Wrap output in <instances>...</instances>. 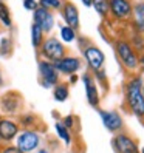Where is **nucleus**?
<instances>
[{"instance_id":"nucleus-27","label":"nucleus","mask_w":144,"mask_h":153,"mask_svg":"<svg viewBox=\"0 0 144 153\" xmlns=\"http://www.w3.org/2000/svg\"><path fill=\"white\" fill-rule=\"evenodd\" d=\"M143 153H144V150H143Z\"/></svg>"},{"instance_id":"nucleus-5","label":"nucleus","mask_w":144,"mask_h":153,"mask_svg":"<svg viewBox=\"0 0 144 153\" xmlns=\"http://www.w3.org/2000/svg\"><path fill=\"white\" fill-rule=\"evenodd\" d=\"M118 51H119L121 59L124 60V64L127 65V67L133 68L135 65H137V57H135V54L132 53V50H130V47H129L127 43L121 42V43L118 45Z\"/></svg>"},{"instance_id":"nucleus-26","label":"nucleus","mask_w":144,"mask_h":153,"mask_svg":"<svg viewBox=\"0 0 144 153\" xmlns=\"http://www.w3.org/2000/svg\"><path fill=\"white\" fill-rule=\"evenodd\" d=\"M82 2H84V5H87V6L92 5V0H82Z\"/></svg>"},{"instance_id":"nucleus-28","label":"nucleus","mask_w":144,"mask_h":153,"mask_svg":"<svg viewBox=\"0 0 144 153\" xmlns=\"http://www.w3.org/2000/svg\"><path fill=\"white\" fill-rule=\"evenodd\" d=\"M33 2H34V0H33Z\"/></svg>"},{"instance_id":"nucleus-18","label":"nucleus","mask_w":144,"mask_h":153,"mask_svg":"<svg viewBox=\"0 0 144 153\" xmlns=\"http://www.w3.org/2000/svg\"><path fill=\"white\" fill-rule=\"evenodd\" d=\"M0 19L3 20L5 25H8V26L11 25V19H10V14H8V8L3 3H0Z\"/></svg>"},{"instance_id":"nucleus-1","label":"nucleus","mask_w":144,"mask_h":153,"mask_svg":"<svg viewBox=\"0 0 144 153\" xmlns=\"http://www.w3.org/2000/svg\"><path fill=\"white\" fill-rule=\"evenodd\" d=\"M129 101L137 114H144V97L141 94V80L135 79L129 85Z\"/></svg>"},{"instance_id":"nucleus-3","label":"nucleus","mask_w":144,"mask_h":153,"mask_svg":"<svg viewBox=\"0 0 144 153\" xmlns=\"http://www.w3.org/2000/svg\"><path fill=\"white\" fill-rule=\"evenodd\" d=\"M34 20H36V25H39L40 30H45V31H50L51 26H53V16L45 10V8L36 10Z\"/></svg>"},{"instance_id":"nucleus-8","label":"nucleus","mask_w":144,"mask_h":153,"mask_svg":"<svg viewBox=\"0 0 144 153\" xmlns=\"http://www.w3.org/2000/svg\"><path fill=\"white\" fill-rule=\"evenodd\" d=\"M115 142H116V147H118V150L121 153H137V146L127 136H118Z\"/></svg>"},{"instance_id":"nucleus-12","label":"nucleus","mask_w":144,"mask_h":153,"mask_svg":"<svg viewBox=\"0 0 144 153\" xmlns=\"http://www.w3.org/2000/svg\"><path fill=\"white\" fill-rule=\"evenodd\" d=\"M17 133V127L10 122V121H2L0 122V136L3 139H11L14 134Z\"/></svg>"},{"instance_id":"nucleus-11","label":"nucleus","mask_w":144,"mask_h":153,"mask_svg":"<svg viewBox=\"0 0 144 153\" xmlns=\"http://www.w3.org/2000/svg\"><path fill=\"white\" fill-rule=\"evenodd\" d=\"M110 6H112V11L115 13L116 17H122V16L130 13V5L125 0H112Z\"/></svg>"},{"instance_id":"nucleus-10","label":"nucleus","mask_w":144,"mask_h":153,"mask_svg":"<svg viewBox=\"0 0 144 153\" xmlns=\"http://www.w3.org/2000/svg\"><path fill=\"white\" fill-rule=\"evenodd\" d=\"M39 68H40V73H42V76L45 77V82H47L48 85H50V84H54L56 80H57L56 70H54V67H53V65L47 64V62H42Z\"/></svg>"},{"instance_id":"nucleus-2","label":"nucleus","mask_w":144,"mask_h":153,"mask_svg":"<svg viewBox=\"0 0 144 153\" xmlns=\"http://www.w3.org/2000/svg\"><path fill=\"white\" fill-rule=\"evenodd\" d=\"M43 53L47 57H50L53 60H59L62 57V54H64V48H62V45L56 39H50L43 45Z\"/></svg>"},{"instance_id":"nucleus-16","label":"nucleus","mask_w":144,"mask_h":153,"mask_svg":"<svg viewBox=\"0 0 144 153\" xmlns=\"http://www.w3.org/2000/svg\"><path fill=\"white\" fill-rule=\"evenodd\" d=\"M92 2L95 5V10L99 13V14H105L107 13V6H109L107 0H92Z\"/></svg>"},{"instance_id":"nucleus-6","label":"nucleus","mask_w":144,"mask_h":153,"mask_svg":"<svg viewBox=\"0 0 144 153\" xmlns=\"http://www.w3.org/2000/svg\"><path fill=\"white\" fill-rule=\"evenodd\" d=\"M85 57L88 60V64L92 68L98 70L101 65H102V62H104V54L98 50V48H88L85 51Z\"/></svg>"},{"instance_id":"nucleus-21","label":"nucleus","mask_w":144,"mask_h":153,"mask_svg":"<svg viewBox=\"0 0 144 153\" xmlns=\"http://www.w3.org/2000/svg\"><path fill=\"white\" fill-rule=\"evenodd\" d=\"M56 130L59 131L60 138H64V139H65V142H70V136H68V133H67V128L64 127V125H62V124H56Z\"/></svg>"},{"instance_id":"nucleus-25","label":"nucleus","mask_w":144,"mask_h":153,"mask_svg":"<svg viewBox=\"0 0 144 153\" xmlns=\"http://www.w3.org/2000/svg\"><path fill=\"white\" fill-rule=\"evenodd\" d=\"M65 124H67V127H70V125L73 124V121H71V118H70V116H68V118L65 119Z\"/></svg>"},{"instance_id":"nucleus-20","label":"nucleus","mask_w":144,"mask_h":153,"mask_svg":"<svg viewBox=\"0 0 144 153\" xmlns=\"http://www.w3.org/2000/svg\"><path fill=\"white\" fill-rule=\"evenodd\" d=\"M67 94H68V91H67L65 87H57L56 91H54V96H56L57 101H65V99H67Z\"/></svg>"},{"instance_id":"nucleus-15","label":"nucleus","mask_w":144,"mask_h":153,"mask_svg":"<svg viewBox=\"0 0 144 153\" xmlns=\"http://www.w3.org/2000/svg\"><path fill=\"white\" fill-rule=\"evenodd\" d=\"M31 31H33V45H34V47H39L40 39H42V30H40V26L34 23Z\"/></svg>"},{"instance_id":"nucleus-23","label":"nucleus","mask_w":144,"mask_h":153,"mask_svg":"<svg viewBox=\"0 0 144 153\" xmlns=\"http://www.w3.org/2000/svg\"><path fill=\"white\" fill-rule=\"evenodd\" d=\"M3 153H23V152L19 150V149H16V147H10V149H6Z\"/></svg>"},{"instance_id":"nucleus-13","label":"nucleus","mask_w":144,"mask_h":153,"mask_svg":"<svg viewBox=\"0 0 144 153\" xmlns=\"http://www.w3.org/2000/svg\"><path fill=\"white\" fill-rule=\"evenodd\" d=\"M64 14H65V20L68 22L70 28L71 26H76L79 23V16H78V11H76V8L73 5H67Z\"/></svg>"},{"instance_id":"nucleus-17","label":"nucleus","mask_w":144,"mask_h":153,"mask_svg":"<svg viewBox=\"0 0 144 153\" xmlns=\"http://www.w3.org/2000/svg\"><path fill=\"white\" fill-rule=\"evenodd\" d=\"M135 14H137V22L140 28L144 30V5H138L137 10H135Z\"/></svg>"},{"instance_id":"nucleus-4","label":"nucleus","mask_w":144,"mask_h":153,"mask_svg":"<svg viewBox=\"0 0 144 153\" xmlns=\"http://www.w3.org/2000/svg\"><path fill=\"white\" fill-rule=\"evenodd\" d=\"M37 144H39L37 136H36L34 133H31V131H26V133H23L22 136L19 138V150H22V152H31L33 149L37 147Z\"/></svg>"},{"instance_id":"nucleus-22","label":"nucleus","mask_w":144,"mask_h":153,"mask_svg":"<svg viewBox=\"0 0 144 153\" xmlns=\"http://www.w3.org/2000/svg\"><path fill=\"white\" fill-rule=\"evenodd\" d=\"M42 6H50V8H59L60 0H40Z\"/></svg>"},{"instance_id":"nucleus-14","label":"nucleus","mask_w":144,"mask_h":153,"mask_svg":"<svg viewBox=\"0 0 144 153\" xmlns=\"http://www.w3.org/2000/svg\"><path fill=\"white\" fill-rule=\"evenodd\" d=\"M84 80H85V90H87V97H88V102L92 105H96L98 104V94H96V88L93 87L92 80L88 79V76H84Z\"/></svg>"},{"instance_id":"nucleus-7","label":"nucleus","mask_w":144,"mask_h":153,"mask_svg":"<svg viewBox=\"0 0 144 153\" xmlns=\"http://www.w3.org/2000/svg\"><path fill=\"white\" fill-rule=\"evenodd\" d=\"M54 68L64 71V73H73V71H76L79 68V60L78 59H73V57L59 59V60H56Z\"/></svg>"},{"instance_id":"nucleus-24","label":"nucleus","mask_w":144,"mask_h":153,"mask_svg":"<svg viewBox=\"0 0 144 153\" xmlns=\"http://www.w3.org/2000/svg\"><path fill=\"white\" fill-rule=\"evenodd\" d=\"M25 6L28 8V10H33V8H36V3L33 0H25Z\"/></svg>"},{"instance_id":"nucleus-9","label":"nucleus","mask_w":144,"mask_h":153,"mask_svg":"<svg viewBox=\"0 0 144 153\" xmlns=\"http://www.w3.org/2000/svg\"><path fill=\"white\" fill-rule=\"evenodd\" d=\"M101 116L104 119V125L109 130H118L121 127V119H119V116L116 113H105V111H102Z\"/></svg>"},{"instance_id":"nucleus-19","label":"nucleus","mask_w":144,"mask_h":153,"mask_svg":"<svg viewBox=\"0 0 144 153\" xmlns=\"http://www.w3.org/2000/svg\"><path fill=\"white\" fill-rule=\"evenodd\" d=\"M62 39L65 42H71L75 39V31L70 28V26H65V28H62Z\"/></svg>"}]
</instances>
